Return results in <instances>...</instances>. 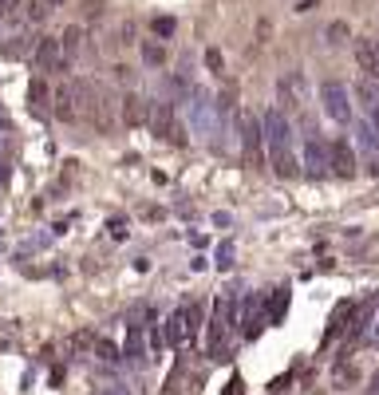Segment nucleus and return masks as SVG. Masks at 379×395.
<instances>
[{
  "mask_svg": "<svg viewBox=\"0 0 379 395\" xmlns=\"http://www.w3.org/2000/svg\"><path fill=\"white\" fill-rule=\"evenodd\" d=\"M261 123H265V142H268V166L277 178H297L300 174V162L292 155V123H288V115L281 107H268L261 115Z\"/></svg>",
  "mask_w": 379,
  "mask_h": 395,
  "instance_id": "nucleus-1",
  "label": "nucleus"
},
{
  "mask_svg": "<svg viewBox=\"0 0 379 395\" xmlns=\"http://www.w3.org/2000/svg\"><path fill=\"white\" fill-rule=\"evenodd\" d=\"M229 324L237 328V300L233 297H218L214 300V316H209V352H214V356H221Z\"/></svg>",
  "mask_w": 379,
  "mask_h": 395,
  "instance_id": "nucleus-2",
  "label": "nucleus"
},
{
  "mask_svg": "<svg viewBox=\"0 0 379 395\" xmlns=\"http://www.w3.org/2000/svg\"><path fill=\"white\" fill-rule=\"evenodd\" d=\"M320 103H324V115L332 123H352V103H347V87L336 83V79H324L320 83Z\"/></svg>",
  "mask_w": 379,
  "mask_h": 395,
  "instance_id": "nucleus-3",
  "label": "nucleus"
},
{
  "mask_svg": "<svg viewBox=\"0 0 379 395\" xmlns=\"http://www.w3.org/2000/svg\"><path fill=\"white\" fill-rule=\"evenodd\" d=\"M304 174L308 178H328L332 174V142H324L320 135H308L304 139Z\"/></svg>",
  "mask_w": 379,
  "mask_h": 395,
  "instance_id": "nucleus-4",
  "label": "nucleus"
},
{
  "mask_svg": "<svg viewBox=\"0 0 379 395\" xmlns=\"http://www.w3.org/2000/svg\"><path fill=\"white\" fill-rule=\"evenodd\" d=\"M237 324H241V336H245V340L261 336V328L268 324V297H257V293H253V297H245Z\"/></svg>",
  "mask_w": 379,
  "mask_h": 395,
  "instance_id": "nucleus-5",
  "label": "nucleus"
},
{
  "mask_svg": "<svg viewBox=\"0 0 379 395\" xmlns=\"http://www.w3.org/2000/svg\"><path fill=\"white\" fill-rule=\"evenodd\" d=\"M261 142H265V123H261L257 115H241V150H245V162H249V166H261V162H265Z\"/></svg>",
  "mask_w": 379,
  "mask_h": 395,
  "instance_id": "nucleus-6",
  "label": "nucleus"
},
{
  "mask_svg": "<svg viewBox=\"0 0 379 395\" xmlns=\"http://www.w3.org/2000/svg\"><path fill=\"white\" fill-rule=\"evenodd\" d=\"M150 131H154L158 139L174 142V146H186V131L178 126L170 103H154V111H150Z\"/></svg>",
  "mask_w": 379,
  "mask_h": 395,
  "instance_id": "nucleus-7",
  "label": "nucleus"
},
{
  "mask_svg": "<svg viewBox=\"0 0 379 395\" xmlns=\"http://www.w3.org/2000/svg\"><path fill=\"white\" fill-rule=\"evenodd\" d=\"M356 170H360V158H356V150H352V142L332 139V174L347 182V178H356Z\"/></svg>",
  "mask_w": 379,
  "mask_h": 395,
  "instance_id": "nucleus-8",
  "label": "nucleus"
},
{
  "mask_svg": "<svg viewBox=\"0 0 379 395\" xmlns=\"http://www.w3.org/2000/svg\"><path fill=\"white\" fill-rule=\"evenodd\" d=\"M32 63H36V71H56V67H63V47L60 40H36V47H32Z\"/></svg>",
  "mask_w": 379,
  "mask_h": 395,
  "instance_id": "nucleus-9",
  "label": "nucleus"
},
{
  "mask_svg": "<svg viewBox=\"0 0 379 395\" xmlns=\"http://www.w3.org/2000/svg\"><path fill=\"white\" fill-rule=\"evenodd\" d=\"M150 111H154V103H146L142 95H126L123 99V123L126 126H142V123H150Z\"/></svg>",
  "mask_w": 379,
  "mask_h": 395,
  "instance_id": "nucleus-10",
  "label": "nucleus"
},
{
  "mask_svg": "<svg viewBox=\"0 0 379 395\" xmlns=\"http://www.w3.org/2000/svg\"><path fill=\"white\" fill-rule=\"evenodd\" d=\"M51 115H56L60 123H76V115H79V103H76V87H71V83L56 91V99H51Z\"/></svg>",
  "mask_w": 379,
  "mask_h": 395,
  "instance_id": "nucleus-11",
  "label": "nucleus"
},
{
  "mask_svg": "<svg viewBox=\"0 0 379 395\" xmlns=\"http://www.w3.org/2000/svg\"><path fill=\"white\" fill-rule=\"evenodd\" d=\"M190 340V328H186V308H178V313L166 316V344L170 348H182Z\"/></svg>",
  "mask_w": 379,
  "mask_h": 395,
  "instance_id": "nucleus-12",
  "label": "nucleus"
},
{
  "mask_svg": "<svg viewBox=\"0 0 379 395\" xmlns=\"http://www.w3.org/2000/svg\"><path fill=\"white\" fill-rule=\"evenodd\" d=\"M356 63H360L363 76L379 79V47L371 44V40H360V47H356Z\"/></svg>",
  "mask_w": 379,
  "mask_h": 395,
  "instance_id": "nucleus-13",
  "label": "nucleus"
},
{
  "mask_svg": "<svg viewBox=\"0 0 379 395\" xmlns=\"http://www.w3.org/2000/svg\"><path fill=\"white\" fill-rule=\"evenodd\" d=\"M360 313L352 300H344V304H336V313H332V320H328V340H336V336H344L347 332V320Z\"/></svg>",
  "mask_w": 379,
  "mask_h": 395,
  "instance_id": "nucleus-14",
  "label": "nucleus"
},
{
  "mask_svg": "<svg viewBox=\"0 0 379 395\" xmlns=\"http://www.w3.org/2000/svg\"><path fill=\"white\" fill-rule=\"evenodd\" d=\"M51 99H56V95L47 91L44 79H32V83H28V103H32L36 111H47V107H51Z\"/></svg>",
  "mask_w": 379,
  "mask_h": 395,
  "instance_id": "nucleus-15",
  "label": "nucleus"
},
{
  "mask_svg": "<svg viewBox=\"0 0 379 395\" xmlns=\"http://www.w3.org/2000/svg\"><path fill=\"white\" fill-rule=\"evenodd\" d=\"M60 47H63V56H76L79 47H83V28H79V24H71V28H63V36H60Z\"/></svg>",
  "mask_w": 379,
  "mask_h": 395,
  "instance_id": "nucleus-16",
  "label": "nucleus"
},
{
  "mask_svg": "<svg viewBox=\"0 0 379 395\" xmlns=\"http://www.w3.org/2000/svg\"><path fill=\"white\" fill-rule=\"evenodd\" d=\"M284 313H288V289H277V297H273V308H268V324H281Z\"/></svg>",
  "mask_w": 379,
  "mask_h": 395,
  "instance_id": "nucleus-17",
  "label": "nucleus"
},
{
  "mask_svg": "<svg viewBox=\"0 0 379 395\" xmlns=\"http://www.w3.org/2000/svg\"><path fill=\"white\" fill-rule=\"evenodd\" d=\"M324 36H328V44H332V47H340V44H347V36H352V28H347V20H332Z\"/></svg>",
  "mask_w": 379,
  "mask_h": 395,
  "instance_id": "nucleus-18",
  "label": "nucleus"
},
{
  "mask_svg": "<svg viewBox=\"0 0 379 395\" xmlns=\"http://www.w3.org/2000/svg\"><path fill=\"white\" fill-rule=\"evenodd\" d=\"M142 60L150 63V67L166 63V52H162V44H158V40H142Z\"/></svg>",
  "mask_w": 379,
  "mask_h": 395,
  "instance_id": "nucleus-19",
  "label": "nucleus"
},
{
  "mask_svg": "<svg viewBox=\"0 0 379 395\" xmlns=\"http://www.w3.org/2000/svg\"><path fill=\"white\" fill-rule=\"evenodd\" d=\"M126 356H130V360L142 356V328L139 324H130V332H126Z\"/></svg>",
  "mask_w": 379,
  "mask_h": 395,
  "instance_id": "nucleus-20",
  "label": "nucleus"
},
{
  "mask_svg": "<svg viewBox=\"0 0 379 395\" xmlns=\"http://www.w3.org/2000/svg\"><path fill=\"white\" fill-rule=\"evenodd\" d=\"M24 8H28V0H0V20H20Z\"/></svg>",
  "mask_w": 379,
  "mask_h": 395,
  "instance_id": "nucleus-21",
  "label": "nucleus"
},
{
  "mask_svg": "<svg viewBox=\"0 0 379 395\" xmlns=\"http://www.w3.org/2000/svg\"><path fill=\"white\" fill-rule=\"evenodd\" d=\"M356 95L363 99V107H367V111H379V87H371V83H360V87H356Z\"/></svg>",
  "mask_w": 379,
  "mask_h": 395,
  "instance_id": "nucleus-22",
  "label": "nucleus"
},
{
  "mask_svg": "<svg viewBox=\"0 0 379 395\" xmlns=\"http://www.w3.org/2000/svg\"><path fill=\"white\" fill-rule=\"evenodd\" d=\"M174 28H178V24H174V16H154V24H150V32H154L158 40L174 36Z\"/></svg>",
  "mask_w": 379,
  "mask_h": 395,
  "instance_id": "nucleus-23",
  "label": "nucleus"
},
{
  "mask_svg": "<svg viewBox=\"0 0 379 395\" xmlns=\"http://www.w3.org/2000/svg\"><path fill=\"white\" fill-rule=\"evenodd\" d=\"M332 379H340V383H356L360 372H356L352 363H336V368H332Z\"/></svg>",
  "mask_w": 379,
  "mask_h": 395,
  "instance_id": "nucleus-24",
  "label": "nucleus"
},
{
  "mask_svg": "<svg viewBox=\"0 0 379 395\" xmlns=\"http://www.w3.org/2000/svg\"><path fill=\"white\" fill-rule=\"evenodd\" d=\"M24 16H28L32 24H40L47 16V0H28V8H24Z\"/></svg>",
  "mask_w": 379,
  "mask_h": 395,
  "instance_id": "nucleus-25",
  "label": "nucleus"
},
{
  "mask_svg": "<svg viewBox=\"0 0 379 395\" xmlns=\"http://www.w3.org/2000/svg\"><path fill=\"white\" fill-rule=\"evenodd\" d=\"M198 324H202V304H186V328H190V336H198Z\"/></svg>",
  "mask_w": 379,
  "mask_h": 395,
  "instance_id": "nucleus-26",
  "label": "nucleus"
},
{
  "mask_svg": "<svg viewBox=\"0 0 379 395\" xmlns=\"http://www.w3.org/2000/svg\"><path fill=\"white\" fill-rule=\"evenodd\" d=\"M205 67H209L214 76H221V71H225V63H221V52H218V47H205Z\"/></svg>",
  "mask_w": 379,
  "mask_h": 395,
  "instance_id": "nucleus-27",
  "label": "nucleus"
},
{
  "mask_svg": "<svg viewBox=\"0 0 379 395\" xmlns=\"http://www.w3.org/2000/svg\"><path fill=\"white\" fill-rule=\"evenodd\" d=\"M95 352H99V360H119V348L111 340H95Z\"/></svg>",
  "mask_w": 379,
  "mask_h": 395,
  "instance_id": "nucleus-28",
  "label": "nucleus"
},
{
  "mask_svg": "<svg viewBox=\"0 0 379 395\" xmlns=\"http://www.w3.org/2000/svg\"><path fill=\"white\" fill-rule=\"evenodd\" d=\"M83 16H87V20H99V16H103V0H83Z\"/></svg>",
  "mask_w": 379,
  "mask_h": 395,
  "instance_id": "nucleus-29",
  "label": "nucleus"
},
{
  "mask_svg": "<svg viewBox=\"0 0 379 395\" xmlns=\"http://www.w3.org/2000/svg\"><path fill=\"white\" fill-rule=\"evenodd\" d=\"M229 257H233V241H225V245L218 249V265H221V269H229V265H233Z\"/></svg>",
  "mask_w": 379,
  "mask_h": 395,
  "instance_id": "nucleus-30",
  "label": "nucleus"
},
{
  "mask_svg": "<svg viewBox=\"0 0 379 395\" xmlns=\"http://www.w3.org/2000/svg\"><path fill=\"white\" fill-rule=\"evenodd\" d=\"M119 36H123V40H119V44H135V24H130V20H126V24H123V32H119Z\"/></svg>",
  "mask_w": 379,
  "mask_h": 395,
  "instance_id": "nucleus-31",
  "label": "nucleus"
},
{
  "mask_svg": "<svg viewBox=\"0 0 379 395\" xmlns=\"http://www.w3.org/2000/svg\"><path fill=\"white\" fill-rule=\"evenodd\" d=\"M107 229H111V234H115V237H126V221H119V218H115V221H111V225H107Z\"/></svg>",
  "mask_w": 379,
  "mask_h": 395,
  "instance_id": "nucleus-32",
  "label": "nucleus"
},
{
  "mask_svg": "<svg viewBox=\"0 0 379 395\" xmlns=\"http://www.w3.org/2000/svg\"><path fill=\"white\" fill-rule=\"evenodd\" d=\"M225 395H245V387H241V379H229V387H225Z\"/></svg>",
  "mask_w": 379,
  "mask_h": 395,
  "instance_id": "nucleus-33",
  "label": "nucleus"
},
{
  "mask_svg": "<svg viewBox=\"0 0 379 395\" xmlns=\"http://www.w3.org/2000/svg\"><path fill=\"white\" fill-rule=\"evenodd\" d=\"M284 387H288V376H281V379H273V383H268V392H284Z\"/></svg>",
  "mask_w": 379,
  "mask_h": 395,
  "instance_id": "nucleus-34",
  "label": "nucleus"
},
{
  "mask_svg": "<svg viewBox=\"0 0 379 395\" xmlns=\"http://www.w3.org/2000/svg\"><path fill=\"white\" fill-rule=\"evenodd\" d=\"M268 32H273V24H268V20H257V36H261V40H265Z\"/></svg>",
  "mask_w": 379,
  "mask_h": 395,
  "instance_id": "nucleus-35",
  "label": "nucleus"
},
{
  "mask_svg": "<svg viewBox=\"0 0 379 395\" xmlns=\"http://www.w3.org/2000/svg\"><path fill=\"white\" fill-rule=\"evenodd\" d=\"M99 395H130V392H126V387H119V383H115V387H103V392H99Z\"/></svg>",
  "mask_w": 379,
  "mask_h": 395,
  "instance_id": "nucleus-36",
  "label": "nucleus"
},
{
  "mask_svg": "<svg viewBox=\"0 0 379 395\" xmlns=\"http://www.w3.org/2000/svg\"><path fill=\"white\" fill-rule=\"evenodd\" d=\"M371 395H379V372L371 376Z\"/></svg>",
  "mask_w": 379,
  "mask_h": 395,
  "instance_id": "nucleus-37",
  "label": "nucleus"
},
{
  "mask_svg": "<svg viewBox=\"0 0 379 395\" xmlns=\"http://www.w3.org/2000/svg\"><path fill=\"white\" fill-rule=\"evenodd\" d=\"M371 123H376V135H379V111H371Z\"/></svg>",
  "mask_w": 379,
  "mask_h": 395,
  "instance_id": "nucleus-38",
  "label": "nucleus"
},
{
  "mask_svg": "<svg viewBox=\"0 0 379 395\" xmlns=\"http://www.w3.org/2000/svg\"><path fill=\"white\" fill-rule=\"evenodd\" d=\"M0 126H8V115H4V111H0Z\"/></svg>",
  "mask_w": 379,
  "mask_h": 395,
  "instance_id": "nucleus-39",
  "label": "nucleus"
},
{
  "mask_svg": "<svg viewBox=\"0 0 379 395\" xmlns=\"http://www.w3.org/2000/svg\"><path fill=\"white\" fill-rule=\"evenodd\" d=\"M47 4H63V0H47Z\"/></svg>",
  "mask_w": 379,
  "mask_h": 395,
  "instance_id": "nucleus-40",
  "label": "nucleus"
}]
</instances>
